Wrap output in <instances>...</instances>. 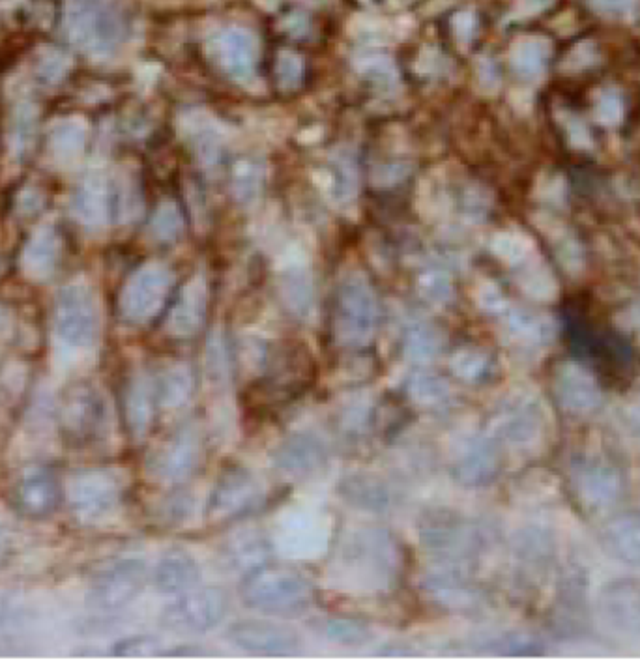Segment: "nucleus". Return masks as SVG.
Returning <instances> with one entry per match:
<instances>
[{
    "mask_svg": "<svg viewBox=\"0 0 640 664\" xmlns=\"http://www.w3.org/2000/svg\"><path fill=\"white\" fill-rule=\"evenodd\" d=\"M201 567L184 550H173L161 558L154 571V584L165 595H182L197 588Z\"/></svg>",
    "mask_w": 640,
    "mask_h": 664,
    "instance_id": "aec40b11",
    "label": "nucleus"
},
{
    "mask_svg": "<svg viewBox=\"0 0 640 664\" xmlns=\"http://www.w3.org/2000/svg\"><path fill=\"white\" fill-rule=\"evenodd\" d=\"M322 635L337 644L356 646V644L367 642L371 638V631L360 621L332 618V620L322 623Z\"/></svg>",
    "mask_w": 640,
    "mask_h": 664,
    "instance_id": "72a5a7b5",
    "label": "nucleus"
},
{
    "mask_svg": "<svg viewBox=\"0 0 640 664\" xmlns=\"http://www.w3.org/2000/svg\"><path fill=\"white\" fill-rule=\"evenodd\" d=\"M451 371L465 382H481L489 373V360L478 350H461L451 360Z\"/></svg>",
    "mask_w": 640,
    "mask_h": 664,
    "instance_id": "c9c22d12",
    "label": "nucleus"
},
{
    "mask_svg": "<svg viewBox=\"0 0 640 664\" xmlns=\"http://www.w3.org/2000/svg\"><path fill=\"white\" fill-rule=\"evenodd\" d=\"M597 607L616 631L640 636V578H618L605 584Z\"/></svg>",
    "mask_w": 640,
    "mask_h": 664,
    "instance_id": "9b49d317",
    "label": "nucleus"
},
{
    "mask_svg": "<svg viewBox=\"0 0 640 664\" xmlns=\"http://www.w3.org/2000/svg\"><path fill=\"white\" fill-rule=\"evenodd\" d=\"M102 399L94 391H77L64 408V423L75 436H92L102 425Z\"/></svg>",
    "mask_w": 640,
    "mask_h": 664,
    "instance_id": "bb28decb",
    "label": "nucleus"
},
{
    "mask_svg": "<svg viewBox=\"0 0 640 664\" xmlns=\"http://www.w3.org/2000/svg\"><path fill=\"white\" fill-rule=\"evenodd\" d=\"M219 60L234 79L246 81L255 72V45L246 34L231 32L219 42Z\"/></svg>",
    "mask_w": 640,
    "mask_h": 664,
    "instance_id": "cd10ccee",
    "label": "nucleus"
},
{
    "mask_svg": "<svg viewBox=\"0 0 640 664\" xmlns=\"http://www.w3.org/2000/svg\"><path fill=\"white\" fill-rule=\"evenodd\" d=\"M420 535L425 547L450 558V563L463 560L478 547V534L470 524L444 509L431 511L423 517Z\"/></svg>",
    "mask_w": 640,
    "mask_h": 664,
    "instance_id": "6e6552de",
    "label": "nucleus"
},
{
    "mask_svg": "<svg viewBox=\"0 0 640 664\" xmlns=\"http://www.w3.org/2000/svg\"><path fill=\"white\" fill-rule=\"evenodd\" d=\"M261 169L255 163L242 161L236 165L233 173V191L236 199L242 203H251L257 199L261 189Z\"/></svg>",
    "mask_w": 640,
    "mask_h": 664,
    "instance_id": "4c0bfd02",
    "label": "nucleus"
},
{
    "mask_svg": "<svg viewBox=\"0 0 640 664\" xmlns=\"http://www.w3.org/2000/svg\"><path fill=\"white\" fill-rule=\"evenodd\" d=\"M229 640L259 657H289L300 648V636L294 629L268 620L236 621L229 629Z\"/></svg>",
    "mask_w": 640,
    "mask_h": 664,
    "instance_id": "0eeeda50",
    "label": "nucleus"
},
{
    "mask_svg": "<svg viewBox=\"0 0 640 664\" xmlns=\"http://www.w3.org/2000/svg\"><path fill=\"white\" fill-rule=\"evenodd\" d=\"M206 300V281L203 275H195L182 290L173 309L169 326L175 335L191 337L201 330L206 315Z\"/></svg>",
    "mask_w": 640,
    "mask_h": 664,
    "instance_id": "412c9836",
    "label": "nucleus"
},
{
    "mask_svg": "<svg viewBox=\"0 0 640 664\" xmlns=\"http://www.w3.org/2000/svg\"><path fill=\"white\" fill-rule=\"evenodd\" d=\"M358 189V171L352 156L337 154L334 159V195L337 201L354 199Z\"/></svg>",
    "mask_w": 640,
    "mask_h": 664,
    "instance_id": "e433bc0d",
    "label": "nucleus"
},
{
    "mask_svg": "<svg viewBox=\"0 0 640 664\" xmlns=\"http://www.w3.org/2000/svg\"><path fill=\"white\" fill-rule=\"evenodd\" d=\"M423 590L446 610H466L476 603V590L453 563L438 567L423 578Z\"/></svg>",
    "mask_w": 640,
    "mask_h": 664,
    "instance_id": "6ab92c4d",
    "label": "nucleus"
},
{
    "mask_svg": "<svg viewBox=\"0 0 640 664\" xmlns=\"http://www.w3.org/2000/svg\"><path fill=\"white\" fill-rule=\"evenodd\" d=\"M156 393H158V405L163 408H180L193 393V375L190 367L186 365H175L165 375L161 376L160 382H156Z\"/></svg>",
    "mask_w": 640,
    "mask_h": 664,
    "instance_id": "c756f323",
    "label": "nucleus"
},
{
    "mask_svg": "<svg viewBox=\"0 0 640 664\" xmlns=\"http://www.w3.org/2000/svg\"><path fill=\"white\" fill-rule=\"evenodd\" d=\"M62 333L72 341V343H85L92 335L94 328V317L90 311L87 296L72 292L62 305Z\"/></svg>",
    "mask_w": 640,
    "mask_h": 664,
    "instance_id": "c85d7f7f",
    "label": "nucleus"
},
{
    "mask_svg": "<svg viewBox=\"0 0 640 664\" xmlns=\"http://www.w3.org/2000/svg\"><path fill=\"white\" fill-rule=\"evenodd\" d=\"M113 655L126 657V659H150V657H161L165 651H161V640L156 636L139 635L126 638L118 642Z\"/></svg>",
    "mask_w": 640,
    "mask_h": 664,
    "instance_id": "58836bf2",
    "label": "nucleus"
},
{
    "mask_svg": "<svg viewBox=\"0 0 640 664\" xmlns=\"http://www.w3.org/2000/svg\"><path fill=\"white\" fill-rule=\"evenodd\" d=\"M262 485L248 468H227L214 487L208 502V517L214 520L238 519L259 506Z\"/></svg>",
    "mask_w": 640,
    "mask_h": 664,
    "instance_id": "39448f33",
    "label": "nucleus"
},
{
    "mask_svg": "<svg viewBox=\"0 0 640 664\" xmlns=\"http://www.w3.org/2000/svg\"><path fill=\"white\" fill-rule=\"evenodd\" d=\"M197 152L199 158L203 159L204 163H214L218 161L219 156V141L218 137L212 131H203L201 137H197Z\"/></svg>",
    "mask_w": 640,
    "mask_h": 664,
    "instance_id": "49530a36",
    "label": "nucleus"
},
{
    "mask_svg": "<svg viewBox=\"0 0 640 664\" xmlns=\"http://www.w3.org/2000/svg\"><path fill=\"white\" fill-rule=\"evenodd\" d=\"M500 472L495 438L474 436L453 462V477L465 487H483Z\"/></svg>",
    "mask_w": 640,
    "mask_h": 664,
    "instance_id": "f3484780",
    "label": "nucleus"
},
{
    "mask_svg": "<svg viewBox=\"0 0 640 664\" xmlns=\"http://www.w3.org/2000/svg\"><path fill=\"white\" fill-rule=\"evenodd\" d=\"M277 75L279 81L287 88L296 87L302 77V66L294 57H281L277 64Z\"/></svg>",
    "mask_w": 640,
    "mask_h": 664,
    "instance_id": "a18cd8bd",
    "label": "nucleus"
},
{
    "mask_svg": "<svg viewBox=\"0 0 640 664\" xmlns=\"http://www.w3.org/2000/svg\"><path fill=\"white\" fill-rule=\"evenodd\" d=\"M339 494L347 500L350 506L371 511V513H384L392 504V491L380 477L373 474H352L343 477L339 483Z\"/></svg>",
    "mask_w": 640,
    "mask_h": 664,
    "instance_id": "4be33fe9",
    "label": "nucleus"
},
{
    "mask_svg": "<svg viewBox=\"0 0 640 664\" xmlns=\"http://www.w3.org/2000/svg\"><path fill=\"white\" fill-rule=\"evenodd\" d=\"M569 337L573 350L581 358H590L596 363L599 361L601 367L611 369L612 373H624L631 367V348L616 333L575 320L569 328Z\"/></svg>",
    "mask_w": 640,
    "mask_h": 664,
    "instance_id": "1a4fd4ad",
    "label": "nucleus"
},
{
    "mask_svg": "<svg viewBox=\"0 0 640 664\" xmlns=\"http://www.w3.org/2000/svg\"><path fill=\"white\" fill-rule=\"evenodd\" d=\"M281 292L285 304L289 305L292 313L302 317L307 315L309 307L313 304V287L309 274H304L302 270H292L283 277Z\"/></svg>",
    "mask_w": 640,
    "mask_h": 664,
    "instance_id": "2f4dec72",
    "label": "nucleus"
},
{
    "mask_svg": "<svg viewBox=\"0 0 640 664\" xmlns=\"http://www.w3.org/2000/svg\"><path fill=\"white\" fill-rule=\"evenodd\" d=\"M206 373L216 384L227 382L231 375V352L223 333L214 332L206 345Z\"/></svg>",
    "mask_w": 640,
    "mask_h": 664,
    "instance_id": "473e14b6",
    "label": "nucleus"
},
{
    "mask_svg": "<svg viewBox=\"0 0 640 664\" xmlns=\"http://www.w3.org/2000/svg\"><path fill=\"white\" fill-rule=\"evenodd\" d=\"M495 648L500 655L510 657H530L541 653V642L534 636L523 635V633H511L496 640Z\"/></svg>",
    "mask_w": 640,
    "mask_h": 664,
    "instance_id": "a19ab883",
    "label": "nucleus"
},
{
    "mask_svg": "<svg viewBox=\"0 0 640 664\" xmlns=\"http://www.w3.org/2000/svg\"><path fill=\"white\" fill-rule=\"evenodd\" d=\"M201 455H203L201 433L197 431V427L188 425V427H182L161 448L156 462H154V470L161 479L178 483V481L188 479L199 468Z\"/></svg>",
    "mask_w": 640,
    "mask_h": 664,
    "instance_id": "dca6fc26",
    "label": "nucleus"
},
{
    "mask_svg": "<svg viewBox=\"0 0 640 664\" xmlns=\"http://www.w3.org/2000/svg\"><path fill=\"white\" fill-rule=\"evenodd\" d=\"M541 406L528 395L517 397L504 406L495 421V433L500 440L517 448L536 444L543 434Z\"/></svg>",
    "mask_w": 640,
    "mask_h": 664,
    "instance_id": "2eb2a0df",
    "label": "nucleus"
},
{
    "mask_svg": "<svg viewBox=\"0 0 640 664\" xmlns=\"http://www.w3.org/2000/svg\"><path fill=\"white\" fill-rule=\"evenodd\" d=\"M244 605L262 614L296 616L313 603V590L306 578L287 569L261 567L246 575L242 586Z\"/></svg>",
    "mask_w": 640,
    "mask_h": 664,
    "instance_id": "f03ea898",
    "label": "nucleus"
},
{
    "mask_svg": "<svg viewBox=\"0 0 640 664\" xmlns=\"http://www.w3.org/2000/svg\"><path fill=\"white\" fill-rule=\"evenodd\" d=\"M450 395V386L442 376L418 371L408 380V397L420 406L442 405Z\"/></svg>",
    "mask_w": 640,
    "mask_h": 664,
    "instance_id": "7c9ffc66",
    "label": "nucleus"
},
{
    "mask_svg": "<svg viewBox=\"0 0 640 664\" xmlns=\"http://www.w3.org/2000/svg\"><path fill=\"white\" fill-rule=\"evenodd\" d=\"M154 225L163 240H176L182 234V216L178 214L175 206L163 208Z\"/></svg>",
    "mask_w": 640,
    "mask_h": 664,
    "instance_id": "c03bdc74",
    "label": "nucleus"
},
{
    "mask_svg": "<svg viewBox=\"0 0 640 664\" xmlns=\"http://www.w3.org/2000/svg\"><path fill=\"white\" fill-rule=\"evenodd\" d=\"M596 116L601 120V124H607V126L618 124L624 116V102H622L620 94L612 92V90L603 92L597 100Z\"/></svg>",
    "mask_w": 640,
    "mask_h": 664,
    "instance_id": "37998d69",
    "label": "nucleus"
},
{
    "mask_svg": "<svg viewBox=\"0 0 640 664\" xmlns=\"http://www.w3.org/2000/svg\"><path fill=\"white\" fill-rule=\"evenodd\" d=\"M352 560H358L360 567H367L369 575L390 577L399 565V549L392 535L380 530H367L356 535L350 543Z\"/></svg>",
    "mask_w": 640,
    "mask_h": 664,
    "instance_id": "a211bd4d",
    "label": "nucleus"
},
{
    "mask_svg": "<svg viewBox=\"0 0 640 664\" xmlns=\"http://www.w3.org/2000/svg\"><path fill=\"white\" fill-rule=\"evenodd\" d=\"M626 412L629 425L640 434V391L635 395V399L627 405Z\"/></svg>",
    "mask_w": 640,
    "mask_h": 664,
    "instance_id": "de8ad7c7",
    "label": "nucleus"
},
{
    "mask_svg": "<svg viewBox=\"0 0 640 664\" xmlns=\"http://www.w3.org/2000/svg\"><path fill=\"white\" fill-rule=\"evenodd\" d=\"M158 405V393H156V382H150L148 378H137L131 382L126 391V418L130 423L131 433L137 438L145 436L146 431L152 425L154 412Z\"/></svg>",
    "mask_w": 640,
    "mask_h": 664,
    "instance_id": "a878e982",
    "label": "nucleus"
},
{
    "mask_svg": "<svg viewBox=\"0 0 640 664\" xmlns=\"http://www.w3.org/2000/svg\"><path fill=\"white\" fill-rule=\"evenodd\" d=\"M223 554L234 571H238L242 575H249L264 565H268L272 549L264 535L249 530V532H240V534L234 535L233 539H229Z\"/></svg>",
    "mask_w": 640,
    "mask_h": 664,
    "instance_id": "5701e85b",
    "label": "nucleus"
},
{
    "mask_svg": "<svg viewBox=\"0 0 640 664\" xmlns=\"http://www.w3.org/2000/svg\"><path fill=\"white\" fill-rule=\"evenodd\" d=\"M379 324L377 294L362 274L347 275L335 292L334 332L343 347H369Z\"/></svg>",
    "mask_w": 640,
    "mask_h": 664,
    "instance_id": "f257e3e1",
    "label": "nucleus"
},
{
    "mask_svg": "<svg viewBox=\"0 0 640 664\" xmlns=\"http://www.w3.org/2000/svg\"><path fill=\"white\" fill-rule=\"evenodd\" d=\"M511 332L526 341H543L549 335V328L543 320L528 313H513L510 318Z\"/></svg>",
    "mask_w": 640,
    "mask_h": 664,
    "instance_id": "79ce46f5",
    "label": "nucleus"
},
{
    "mask_svg": "<svg viewBox=\"0 0 640 664\" xmlns=\"http://www.w3.org/2000/svg\"><path fill=\"white\" fill-rule=\"evenodd\" d=\"M603 539L616 560L640 567V511L612 520Z\"/></svg>",
    "mask_w": 640,
    "mask_h": 664,
    "instance_id": "393cba45",
    "label": "nucleus"
},
{
    "mask_svg": "<svg viewBox=\"0 0 640 664\" xmlns=\"http://www.w3.org/2000/svg\"><path fill=\"white\" fill-rule=\"evenodd\" d=\"M122 500V481L111 470H90L72 483L70 502L75 515L85 522L109 517Z\"/></svg>",
    "mask_w": 640,
    "mask_h": 664,
    "instance_id": "423d86ee",
    "label": "nucleus"
},
{
    "mask_svg": "<svg viewBox=\"0 0 640 664\" xmlns=\"http://www.w3.org/2000/svg\"><path fill=\"white\" fill-rule=\"evenodd\" d=\"M420 290L423 298L435 305L448 304L453 296L450 277L440 270L425 272L420 279Z\"/></svg>",
    "mask_w": 640,
    "mask_h": 664,
    "instance_id": "ea45409f",
    "label": "nucleus"
},
{
    "mask_svg": "<svg viewBox=\"0 0 640 664\" xmlns=\"http://www.w3.org/2000/svg\"><path fill=\"white\" fill-rule=\"evenodd\" d=\"M440 350V337L429 324L414 326L407 335V356L410 360L429 361Z\"/></svg>",
    "mask_w": 640,
    "mask_h": 664,
    "instance_id": "f704fd0d",
    "label": "nucleus"
},
{
    "mask_svg": "<svg viewBox=\"0 0 640 664\" xmlns=\"http://www.w3.org/2000/svg\"><path fill=\"white\" fill-rule=\"evenodd\" d=\"M553 388L558 405L569 414L586 416L601 405L596 376L577 363H566L556 371Z\"/></svg>",
    "mask_w": 640,
    "mask_h": 664,
    "instance_id": "4468645a",
    "label": "nucleus"
},
{
    "mask_svg": "<svg viewBox=\"0 0 640 664\" xmlns=\"http://www.w3.org/2000/svg\"><path fill=\"white\" fill-rule=\"evenodd\" d=\"M146 577V563L137 558L115 562L94 580L88 605L103 612L128 607L145 590Z\"/></svg>",
    "mask_w": 640,
    "mask_h": 664,
    "instance_id": "20e7f679",
    "label": "nucleus"
},
{
    "mask_svg": "<svg viewBox=\"0 0 640 664\" xmlns=\"http://www.w3.org/2000/svg\"><path fill=\"white\" fill-rule=\"evenodd\" d=\"M328 462V449L315 434L294 433L274 449V464L285 476H315Z\"/></svg>",
    "mask_w": 640,
    "mask_h": 664,
    "instance_id": "ddd939ff",
    "label": "nucleus"
},
{
    "mask_svg": "<svg viewBox=\"0 0 640 664\" xmlns=\"http://www.w3.org/2000/svg\"><path fill=\"white\" fill-rule=\"evenodd\" d=\"M60 491L57 479L47 472H32L17 489V502L32 517L49 515L59 504Z\"/></svg>",
    "mask_w": 640,
    "mask_h": 664,
    "instance_id": "b1692460",
    "label": "nucleus"
},
{
    "mask_svg": "<svg viewBox=\"0 0 640 664\" xmlns=\"http://www.w3.org/2000/svg\"><path fill=\"white\" fill-rule=\"evenodd\" d=\"M571 481L582 504L592 509L612 506L624 489L620 472L601 459H581L575 462Z\"/></svg>",
    "mask_w": 640,
    "mask_h": 664,
    "instance_id": "9d476101",
    "label": "nucleus"
},
{
    "mask_svg": "<svg viewBox=\"0 0 640 664\" xmlns=\"http://www.w3.org/2000/svg\"><path fill=\"white\" fill-rule=\"evenodd\" d=\"M2 547H4V532H2V528H0V550H2Z\"/></svg>",
    "mask_w": 640,
    "mask_h": 664,
    "instance_id": "09e8293b",
    "label": "nucleus"
},
{
    "mask_svg": "<svg viewBox=\"0 0 640 664\" xmlns=\"http://www.w3.org/2000/svg\"><path fill=\"white\" fill-rule=\"evenodd\" d=\"M171 289V274L161 264H150L133 275L124 294V313L135 322L154 317Z\"/></svg>",
    "mask_w": 640,
    "mask_h": 664,
    "instance_id": "f8f14e48",
    "label": "nucleus"
},
{
    "mask_svg": "<svg viewBox=\"0 0 640 664\" xmlns=\"http://www.w3.org/2000/svg\"><path fill=\"white\" fill-rule=\"evenodd\" d=\"M229 610V597L219 588H193L165 608L161 621L180 635H197L214 629Z\"/></svg>",
    "mask_w": 640,
    "mask_h": 664,
    "instance_id": "7ed1b4c3",
    "label": "nucleus"
}]
</instances>
